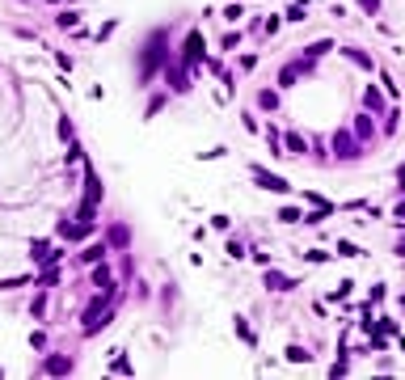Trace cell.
I'll list each match as a JSON object with an SVG mask.
<instances>
[{
	"label": "cell",
	"instance_id": "2",
	"mask_svg": "<svg viewBox=\"0 0 405 380\" xmlns=\"http://www.w3.org/2000/svg\"><path fill=\"white\" fill-rule=\"evenodd\" d=\"M93 283H97V287H110V270H105V266L93 270Z\"/></svg>",
	"mask_w": 405,
	"mask_h": 380
},
{
	"label": "cell",
	"instance_id": "4",
	"mask_svg": "<svg viewBox=\"0 0 405 380\" xmlns=\"http://www.w3.org/2000/svg\"><path fill=\"white\" fill-rule=\"evenodd\" d=\"M359 5H363L367 13H376V9H380V0H359Z\"/></svg>",
	"mask_w": 405,
	"mask_h": 380
},
{
	"label": "cell",
	"instance_id": "3",
	"mask_svg": "<svg viewBox=\"0 0 405 380\" xmlns=\"http://www.w3.org/2000/svg\"><path fill=\"white\" fill-rule=\"evenodd\" d=\"M262 186H270V190H287V182H283V178H262Z\"/></svg>",
	"mask_w": 405,
	"mask_h": 380
},
{
	"label": "cell",
	"instance_id": "1",
	"mask_svg": "<svg viewBox=\"0 0 405 380\" xmlns=\"http://www.w3.org/2000/svg\"><path fill=\"white\" fill-rule=\"evenodd\" d=\"M68 368H72V364H68V359H59V355H55V359H47V372H55V376H59V372H68Z\"/></svg>",
	"mask_w": 405,
	"mask_h": 380
}]
</instances>
